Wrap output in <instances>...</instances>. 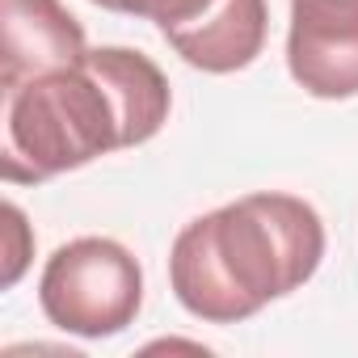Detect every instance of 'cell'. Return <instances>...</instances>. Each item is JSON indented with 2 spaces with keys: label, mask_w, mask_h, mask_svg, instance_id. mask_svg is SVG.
Listing matches in <instances>:
<instances>
[{
  "label": "cell",
  "mask_w": 358,
  "mask_h": 358,
  "mask_svg": "<svg viewBox=\"0 0 358 358\" xmlns=\"http://www.w3.org/2000/svg\"><path fill=\"white\" fill-rule=\"evenodd\" d=\"M5 93L0 177L38 186L118 148H139L169 122L164 72L131 47H89L85 59L34 72Z\"/></svg>",
  "instance_id": "1"
},
{
  "label": "cell",
  "mask_w": 358,
  "mask_h": 358,
  "mask_svg": "<svg viewBox=\"0 0 358 358\" xmlns=\"http://www.w3.org/2000/svg\"><path fill=\"white\" fill-rule=\"evenodd\" d=\"M324 257V224L295 194H245L190 220L169 253V287L190 316L241 324L299 291Z\"/></svg>",
  "instance_id": "2"
},
{
  "label": "cell",
  "mask_w": 358,
  "mask_h": 358,
  "mask_svg": "<svg viewBox=\"0 0 358 358\" xmlns=\"http://www.w3.org/2000/svg\"><path fill=\"white\" fill-rule=\"evenodd\" d=\"M43 316L76 337H114L143 308V270L135 253L110 236L59 245L38 278Z\"/></svg>",
  "instance_id": "3"
},
{
  "label": "cell",
  "mask_w": 358,
  "mask_h": 358,
  "mask_svg": "<svg viewBox=\"0 0 358 358\" xmlns=\"http://www.w3.org/2000/svg\"><path fill=\"white\" fill-rule=\"evenodd\" d=\"M291 80L320 97H358V0H291Z\"/></svg>",
  "instance_id": "4"
},
{
  "label": "cell",
  "mask_w": 358,
  "mask_h": 358,
  "mask_svg": "<svg viewBox=\"0 0 358 358\" xmlns=\"http://www.w3.org/2000/svg\"><path fill=\"white\" fill-rule=\"evenodd\" d=\"M85 55V26L59 0H0V89Z\"/></svg>",
  "instance_id": "5"
},
{
  "label": "cell",
  "mask_w": 358,
  "mask_h": 358,
  "mask_svg": "<svg viewBox=\"0 0 358 358\" xmlns=\"http://www.w3.org/2000/svg\"><path fill=\"white\" fill-rule=\"evenodd\" d=\"M266 30H270L266 0H215L203 17L164 30V43L190 68L228 76V72L249 68L262 55Z\"/></svg>",
  "instance_id": "6"
},
{
  "label": "cell",
  "mask_w": 358,
  "mask_h": 358,
  "mask_svg": "<svg viewBox=\"0 0 358 358\" xmlns=\"http://www.w3.org/2000/svg\"><path fill=\"white\" fill-rule=\"evenodd\" d=\"M93 5L110 9V13H127V17H143V22H156L160 34L173 30V26H186L194 17H203L215 0H93Z\"/></svg>",
  "instance_id": "7"
},
{
  "label": "cell",
  "mask_w": 358,
  "mask_h": 358,
  "mask_svg": "<svg viewBox=\"0 0 358 358\" xmlns=\"http://www.w3.org/2000/svg\"><path fill=\"white\" fill-rule=\"evenodd\" d=\"M5 232H9V266H5V287H13L17 278H22V270H26V262L34 257L30 253V245H26V236H30V228H26V215H22V207L17 203H5Z\"/></svg>",
  "instance_id": "8"
}]
</instances>
